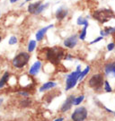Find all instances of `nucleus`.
<instances>
[{"instance_id":"obj_1","label":"nucleus","mask_w":115,"mask_h":121,"mask_svg":"<svg viewBox=\"0 0 115 121\" xmlns=\"http://www.w3.org/2000/svg\"><path fill=\"white\" fill-rule=\"evenodd\" d=\"M45 58L52 64H59L65 57L66 52L60 47H52L47 48L44 52Z\"/></svg>"},{"instance_id":"obj_2","label":"nucleus","mask_w":115,"mask_h":121,"mask_svg":"<svg viewBox=\"0 0 115 121\" xmlns=\"http://www.w3.org/2000/svg\"><path fill=\"white\" fill-rule=\"evenodd\" d=\"M92 17L94 18L95 21L101 22V23H105L111 19L115 17V14L113 11L108 8L99 9L96 11H94L92 13Z\"/></svg>"},{"instance_id":"obj_3","label":"nucleus","mask_w":115,"mask_h":121,"mask_svg":"<svg viewBox=\"0 0 115 121\" xmlns=\"http://www.w3.org/2000/svg\"><path fill=\"white\" fill-rule=\"evenodd\" d=\"M31 58V56L29 54V52L22 51L20 53H18L16 56H14L12 60V65L14 66L17 69H22L25 66Z\"/></svg>"},{"instance_id":"obj_4","label":"nucleus","mask_w":115,"mask_h":121,"mask_svg":"<svg viewBox=\"0 0 115 121\" xmlns=\"http://www.w3.org/2000/svg\"><path fill=\"white\" fill-rule=\"evenodd\" d=\"M104 81L105 80H104L102 73H95L94 75H92L88 80V86L95 91H99L100 90H102V88L103 87Z\"/></svg>"},{"instance_id":"obj_5","label":"nucleus","mask_w":115,"mask_h":121,"mask_svg":"<svg viewBox=\"0 0 115 121\" xmlns=\"http://www.w3.org/2000/svg\"><path fill=\"white\" fill-rule=\"evenodd\" d=\"M80 73H81V71L76 70L74 72H71L70 73H68V75L66 76V88H65L66 91H69V90L73 89L77 85L78 79H79Z\"/></svg>"},{"instance_id":"obj_6","label":"nucleus","mask_w":115,"mask_h":121,"mask_svg":"<svg viewBox=\"0 0 115 121\" xmlns=\"http://www.w3.org/2000/svg\"><path fill=\"white\" fill-rule=\"evenodd\" d=\"M88 112L85 107H78L71 114L72 121H85L87 117Z\"/></svg>"},{"instance_id":"obj_7","label":"nucleus","mask_w":115,"mask_h":121,"mask_svg":"<svg viewBox=\"0 0 115 121\" xmlns=\"http://www.w3.org/2000/svg\"><path fill=\"white\" fill-rule=\"evenodd\" d=\"M78 40H79L78 34H77V33H73V34H71L69 37H68V38H66V39H64L63 45L65 46V48L72 49V48H74L77 45Z\"/></svg>"},{"instance_id":"obj_8","label":"nucleus","mask_w":115,"mask_h":121,"mask_svg":"<svg viewBox=\"0 0 115 121\" xmlns=\"http://www.w3.org/2000/svg\"><path fill=\"white\" fill-rule=\"evenodd\" d=\"M68 13H69V11H68V8L66 6V5H60L59 8L56 10L55 12V17L57 19V21H63L65 18L68 17Z\"/></svg>"},{"instance_id":"obj_9","label":"nucleus","mask_w":115,"mask_h":121,"mask_svg":"<svg viewBox=\"0 0 115 121\" xmlns=\"http://www.w3.org/2000/svg\"><path fill=\"white\" fill-rule=\"evenodd\" d=\"M53 27H54V24H49V25L44 26V27H41V29H39L36 31V33H35V39H36V40L37 41H41L44 39V37H45V35H46L48 30L51 29V28H53Z\"/></svg>"},{"instance_id":"obj_10","label":"nucleus","mask_w":115,"mask_h":121,"mask_svg":"<svg viewBox=\"0 0 115 121\" xmlns=\"http://www.w3.org/2000/svg\"><path fill=\"white\" fill-rule=\"evenodd\" d=\"M75 98H76V96L75 95H69L66 99V100L64 101V103L62 104V106H61V108H60V111L61 112H67L68 111L70 108H72V106L74 105V100H75Z\"/></svg>"},{"instance_id":"obj_11","label":"nucleus","mask_w":115,"mask_h":121,"mask_svg":"<svg viewBox=\"0 0 115 121\" xmlns=\"http://www.w3.org/2000/svg\"><path fill=\"white\" fill-rule=\"evenodd\" d=\"M104 73L106 76H112L115 75V61L108 62L104 65Z\"/></svg>"},{"instance_id":"obj_12","label":"nucleus","mask_w":115,"mask_h":121,"mask_svg":"<svg viewBox=\"0 0 115 121\" xmlns=\"http://www.w3.org/2000/svg\"><path fill=\"white\" fill-rule=\"evenodd\" d=\"M41 68V61H36L34 62L33 65H32L29 69V74L32 75V76H34V75H37L40 72V70Z\"/></svg>"},{"instance_id":"obj_13","label":"nucleus","mask_w":115,"mask_h":121,"mask_svg":"<svg viewBox=\"0 0 115 121\" xmlns=\"http://www.w3.org/2000/svg\"><path fill=\"white\" fill-rule=\"evenodd\" d=\"M43 2L41 0H39V1H35V2H32L29 3V4L27 5V11L30 14H34L35 11L38 9V7L42 4Z\"/></svg>"},{"instance_id":"obj_14","label":"nucleus","mask_w":115,"mask_h":121,"mask_svg":"<svg viewBox=\"0 0 115 121\" xmlns=\"http://www.w3.org/2000/svg\"><path fill=\"white\" fill-rule=\"evenodd\" d=\"M57 85H58V83H57V82H52V81H49V82H44L42 85L40 87L39 91H40V92H43V91H49V90H51V89L55 88Z\"/></svg>"},{"instance_id":"obj_15","label":"nucleus","mask_w":115,"mask_h":121,"mask_svg":"<svg viewBox=\"0 0 115 121\" xmlns=\"http://www.w3.org/2000/svg\"><path fill=\"white\" fill-rule=\"evenodd\" d=\"M115 34V26H109V27H105L103 30H100V36L102 37H107L109 35Z\"/></svg>"},{"instance_id":"obj_16","label":"nucleus","mask_w":115,"mask_h":121,"mask_svg":"<svg viewBox=\"0 0 115 121\" xmlns=\"http://www.w3.org/2000/svg\"><path fill=\"white\" fill-rule=\"evenodd\" d=\"M88 26L89 24H85V25L83 26V28H82L81 31L79 32V35H78V38L80 40L82 41H84L86 38V35H87V29H88Z\"/></svg>"},{"instance_id":"obj_17","label":"nucleus","mask_w":115,"mask_h":121,"mask_svg":"<svg viewBox=\"0 0 115 121\" xmlns=\"http://www.w3.org/2000/svg\"><path fill=\"white\" fill-rule=\"evenodd\" d=\"M9 78H10V73H9L8 72H5V73L3 74L2 78L0 79V89H2V88L7 83Z\"/></svg>"},{"instance_id":"obj_18","label":"nucleus","mask_w":115,"mask_h":121,"mask_svg":"<svg viewBox=\"0 0 115 121\" xmlns=\"http://www.w3.org/2000/svg\"><path fill=\"white\" fill-rule=\"evenodd\" d=\"M37 47V40L35 39H30L28 42V46H27V51L29 53L34 51V49Z\"/></svg>"},{"instance_id":"obj_19","label":"nucleus","mask_w":115,"mask_h":121,"mask_svg":"<svg viewBox=\"0 0 115 121\" xmlns=\"http://www.w3.org/2000/svg\"><path fill=\"white\" fill-rule=\"evenodd\" d=\"M49 5H50V3H42V4L38 7V9L35 11L34 15H39V14H41V13H43V12L49 7Z\"/></svg>"},{"instance_id":"obj_20","label":"nucleus","mask_w":115,"mask_h":121,"mask_svg":"<svg viewBox=\"0 0 115 121\" xmlns=\"http://www.w3.org/2000/svg\"><path fill=\"white\" fill-rule=\"evenodd\" d=\"M77 24L79 26H84L85 24H89L88 22V17H83V16H79L77 19Z\"/></svg>"},{"instance_id":"obj_21","label":"nucleus","mask_w":115,"mask_h":121,"mask_svg":"<svg viewBox=\"0 0 115 121\" xmlns=\"http://www.w3.org/2000/svg\"><path fill=\"white\" fill-rule=\"evenodd\" d=\"M90 70H91V67H90L89 65H87L86 67H85V69L83 70V71H81V73H80V75H79V79H78V81L79 82H82L83 80H84V78L89 73Z\"/></svg>"},{"instance_id":"obj_22","label":"nucleus","mask_w":115,"mask_h":121,"mask_svg":"<svg viewBox=\"0 0 115 121\" xmlns=\"http://www.w3.org/2000/svg\"><path fill=\"white\" fill-rule=\"evenodd\" d=\"M85 99V95H79L75 98V100H74V105L75 106H78L79 104H81L83 102V100Z\"/></svg>"},{"instance_id":"obj_23","label":"nucleus","mask_w":115,"mask_h":121,"mask_svg":"<svg viewBox=\"0 0 115 121\" xmlns=\"http://www.w3.org/2000/svg\"><path fill=\"white\" fill-rule=\"evenodd\" d=\"M20 103H21L22 107H29L31 104H32V100L29 99V97H27L25 99H22Z\"/></svg>"},{"instance_id":"obj_24","label":"nucleus","mask_w":115,"mask_h":121,"mask_svg":"<svg viewBox=\"0 0 115 121\" xmlns=\"http://www.w3.org/2000/svg\"><path fill=\"white\" fill-rule=\"evenodd\" d=\"M103 89H104V91H106V92H111V91H112V88H111V84H110V82H109V81H107V80H105V81H104Z\"/></svg>"},{"instance_id":"obj_25","label":"nucleus","mask_w":115,"mask_h":121,"mask_svg":"<svg viewBox=\"0 0 115 121\" xmlns=\"http://www.w3.org/2000/svg\"><path fill=\"white\" fill-rule=\"evenodd\" d=\"M17 42H18V39H17L16 36H14V35L11 36V37H10V39H9V40H8L9 45H14V44H16Z\"/></svg>"},{"instance_id":"obj_26","label":"nucleus","mask_w":115,"mask_h":121,"mask_svg":"<svg viewBox=\"0 0 115 121\" xmlns=\"http://www.w3.org/2000/svg\"><path fill=\"white\" fill-rule=\"evenodd\" d=\"M18 94L22 97H24V98H27V97H29L30 96V92L27 91H18Z\"/></svg>"},{"instance_id":"obj_27","label":"nucleus","mask_w":115,"mask_h":121,"mask_svg":"<svg viewBox=\"0 0 115 121\" xmlns=\"http://www.w3.org/2000/svg\"><path fill=\"white\" fill-rule=\"evenodd\" d=\"M106 48L108 51H112V50L115 48V43L114 42H110V43H108L107 44Z\"/></svg>"},{"instance_id":"obj_28","label":"nucleus","mask_w":115,"mask_h":121,"mask_svg":"<svg viewBox=\"0 0 115 121\" xmlns=\"http://www.w3.org/2000/svg\"><path fill=\"white\" fill-rule=\"evenodd\" d=\"M103 39V37H102V36H99V37H97V38H95V39H94V40H92L91 42H90V45H93V44H96L98 43L99 41H101V40H102Z\"/></svg>"},{"instance_id":"obj_29","label":"nucleus","mask_w":115,"mask_h":121,"mask_svg":"<svg viewBox=\"0 0 115 121\" xmlns=\"http://www.w3.org/2000/svg\"><path fill=\"white\" fill-rule=\"evenodd\" d=\"M65 60H68V61H72L73 60V56L71 54H67V55H65V57H64Z\"/></svg>"},{"instance_id":"obj_30","label":"nucleus","mask_w":115,"mask_h":121,"mask_svg":"<svg viewBox=\"0 0 115 121\" xmlns=\"http://www.w3.org/2000/svg\"><path fill=\"white\" fill-rule=\"evenodd\" d=\"M9 1H10V3H11V4H15V3L18 2L19 0H9Z\"/></svg>"},{"instance_id":"obj_31","label":"nucleus","mask_w":115,"mask_h":121,"mask_svg":"<svg viewBox=\"0 0 115 121\" xmlns=\"http://www.w3.org/2000/svg\"><path fill=\"white\" fill-rule=\"evenodd\" d=\"M54 121H64V118H63V117H59V118L55 119Z\"/></svg>"},{"instance_id":"obj_32","label":"nucleus","mask_w":115,"mask_h":121,"mask_svg":"<svg viewBox=\"0 0 115 121\" xmlns=\"http://www.w3.org/2000/svg\"><path fill=\"white\" fill-rule=\"evenodd\" d=\"M31 1H33V0H24L25 3H27V2H31Z\"/></svg>"},{"instance_id":"obj_33","label":"nucleus","mask_w":115,"mask_h":121,"mask_svg":"<svg viewBox=\"0 0 115 121\" xmlns=\"http://www.w3.org/2000/svg\"><path fill=\"white\" fill-rule=\"evenodd\" d=\"M2 102H3V99H0V105L2 104Z\"/></svg>"},{"instance_id":"obj_34","label":"nucleus","mask_w":115,"mask_h":121,"mask_svg":"<svg viewBox=\"0 0 115 121\" xmlns=\"http://www.w3.org/2000/svg\"><path fill=\"white\" fill-rule=\"evenodd\" d=\"M1 40H2V37L0 36V42H1Z\"/></svg>"},{"instance_id":"obj_35","label":"nucleus","mask_w":115,"mask_h":121,"mask_svg":"<svg viewBox=\"0 0 115 121\" xmlns=\"http://www.w3.org/2000/svg\"><path fill=\"white\" fill-rule=\"evenodd\" d=\"M0 16H1V12H0Z\"/></svg>"},{"instance_id":"obj_36","label":"nucleus","mask_w":115,"mask_h":121,"mask_svg":"<svg viewBox=\"0 0 115 121\" xmlns=\"http://www.w3.org/2000/svg\"><path fill=\"white\" fill-rule=\"evenodd\" d=\"M43 121H47V120H43Z\"/></svg>"},{"instance_id":"obj_37","label":"nucleus","mask_w":115,"mask_h":121,"mask_svg":"<svg viewBox=\"0 0 115 121\" xmlns=\"http://www.w3.org/2000/svg\"><path fill=\"white\" fill-rule=\"evenodd\" d=\"M114 115H115V112H114Z\"/></svg>"}]
</instances>
